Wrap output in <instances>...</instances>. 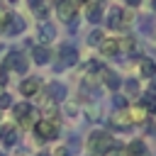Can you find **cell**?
I'll return each instance as SVG.
<instances>
[{
    "label": "cell",
    "mask_w": 156,
    "mask_h": 156,
    "mask_svg": "<svg viewBox=\"0 0 156 156\" xmlns=\"http://www.w3.org/2000/svg\"><path fill=\"white\" fill-rule=\"evenodd\" d=\"M85 146H88V151L93 156H107L115 149H119L122 144L115 139V134L110 129H93L88 134V139H85Z\"/></svg>",
    "instance_id": "1"
},
{
    "label": "cell",
    "mask_w": 156,
    "mask_h": 156,
    "mask_svg": "<svg viewBox=\"0 0 156 156\" xmlns=\"http://www.w3.org/2000/svg\"><path fill=\"white\" fill-rule=\"evenodd\" d=\"M12 119H15V124L22 129V127H34V122L39 119V112H37V107L29 102V100H22V102H15L12 107Z\"/></svg>",
    "instance_id": "2"
},
{
    "label": "cell",
    "mask_w": 156,
    "mask_h": 156,
    "mask_svg": "<svg viewBox=\"0 0 156 156\" xmlns=\"http://www.w3.org/2000/svg\"><path fill=\"white\" fill-rule=\"evenodd\" d=\"M32 132H34V136H37L39 141H56V139H58V122L46 119V117H39V119L34 122Z\"/></svg>",
    "instance_id": "3"
},
{
    "label": "cell",
    "mask_w": 156,
    "mask_h": 156,
    "mask_svg": "<svg viewBox=\"0 0 156 156\" xmlns=\"http://www.w3.org/2000/svg\"><path fill=\"white\" fill-rule=\"evenodd\" d=\"M105 24H107V29H122V27H127V22H129V15H127V10L122 7V5H110L107 10H105Z\"/></svg>",
    "instance_id": "4"
},
{
    "label": "cell",
    "mask_w": 156,
    "mask_h": 156,
    "mask_svg": "<svg viewBox=\"0 0 156 156\" xmlns=\"http://www.w3.org/2000/svg\"><path fill=\"white\" fill-rule=\"evenodd\" d=\"M54 12H56V17L63 24L76 22V17H78V0H56L54 2Z\"/></svg>",
    "instance_id": "5"
},
{
    "label": "cell",
    "mask_w": 156,
    "mask_h": 156,
    "mask_svg": "<svg viewBox=\"0 0 156 156\" xmlns=\"http://www.w3.org/2000/svg\"><path fill=\"white\" fill-rule=\"evenodd\" d=\"M122 112H124V117H127V122H129L132 127H136V124H146V122H149V117H151V115H149L139 102H129Z\"/></svg>",
    "instance_id": "6"
},
{
    "label": "cell",
    "mask_w": 156,
    "mask_h": 156,
    "mask_svg": "<svg viewBox=\"0 0 156 156\" xmlns=\"http://www.w3.org/2000/svg\"><path fill=\"white\" fill-rule=\"evenodd\" d=\"M17 90H20V95L22 98H37L39 93H41V80H39V76H24L22 80H20V85H17Z\"/></svg>",
    "instance_id": "7"
},
{
    "label": "cell",
    "mask_w": 156,
    "mask_h": 156,
    "mask_svg": "<svg viewBox=\"0 0 156 156\" xmlns=\"http://www.w3.org/2000/svg\"><path fill=\"white\" fill-rule=\"evenodd\" d=\"M44 93H46V100H51V102H56V105H61L63 100H68V88H66L61 80H49V83L44 85Z\"/></svg>",
    "instance_id": "8"
},
{
    "label": "cell",
    "mask_w": 156,
    "mask_h": 156,
    "mask_svg": "<svg viewBox=\"0 0 156 156\" xmlns=\"http://www.w3.org/2000/svg\"><path fill=\"white\" fill-rule=\"evenodd\" d=\"M20 144V127L12 122V124H0V146L5 149H12Z\"/></svg>",
    "instance_id": "9"
},
{
    "label": "cell",
    "mask_w": 156,
    "mask_h": 156,
    "mask_svg": "<svg viewBox=\"0 0 156 156\" xmlns=\"http://www.w3.org/2000/svg\"><path fill=\"white\" fill-rule=\"evenodd\" d=\"M122 80H124V78H119V73H117L115 68H102V71H100V83H102L107 90H112V93H117V90L122 88Z\"/></svg>",
    "instance_id": "10"
},
{
    "label": "cell",
    "mask_w": 156,
    "mask_h": 156,
    "mask_svg": "<svg viewBox=\"0 0 156 156\" xmlns=\"http://www.w3.org/2000/svg\"><path fill=\"white\" fill-rule=\"evenodd\" d=\"M122 149H124V156H149V144H146V139H141V136L129 139Z\"/></svg>",
    "instance_id": "11"
},
{
    "label": "cell",
    "mask_w": 156,
    "mask_h": 156,
    "mask_svg": "<svg viewBox=\"0 0 156 156\" xmlns=\"http://www.w3.org/2000/svg\"><path fill=\"white\" fill-rule=\"evenodd\" d=\"M98 51H100L102 58H115V56L122 51V46H119V37H105L102 44L98 46Z\"/></svg>",
    "instance_id": "12"
},
{
    "label": "cell",
    "mask_w": 156,
    "mask_h": 156,
    "mask_svg": "<svg viewBox=\"0 0 156 156\" xmlns=\"http://www.w3.org/2000/svg\"><path fill=\"white\" fill-rule=\"evenodd\" d=\"M136 73H139V78H144V80L156 78V61H154L151 56H141V58L136 61Z\"/></svg>",
    "instance_id": "13"
},
{
    "label": "cell",
    "mask_w": 156,
    "mask_h": 156,
    "mask_svg": "<svg viewBox=\"0 0 156 156\" xmlns=\"http://www.w3.org/2000/svg\"><path fill=\"white\" fill-rule=\"evenodd\" d=\"M76 63H78V51H76V46L63 44V46L58 49V68H68V66H76Z\"/></svg>",
    "instance_id": "14"
},
{
    "label": "cell",
    "mask_w": 156,
    "mask_h": 156,
    "mask_svg": "<svg viewBox=\"0 0 156 156\" xmlns=\"http://www.w3.org/2000/svg\"><path fill=\"white\" fill-rule=\"evenodd\" d=\"M51 58H54V54H51V49H49V46H44V44L32 46V61H34L37 66H49V63H51Z\"/></svg>",
    "instance_id": "15"
},
{
    "label": "cell",
    "mask_w": 156,
    "mask_h": 156,
    "mask_svg": "<svg viewBox=\"0 0 156 156\" xmlns=\"http://www.w3.org/2000/svg\"><path fill=\"white\" fill-rule=\"evenodd\" d=\"M85 17H88V22H90V24L102 22V17H105V7H102V2H100V0L88 2V5H85Z\"/></svg>",
    "instance_id": "16"
},
{
    "label": "cell",
    "mask_w": 156,
    "mask_h": 156,
    "mask_svg": "<svg viewBox=\"0 0 156 156\" xmlns=\"http://www.w3.org/2000/svg\"><path fill=\"white\" fill-rule=\"evenodd\" d=\"M37 39H39V44H44V46H49L54 39H56V27L54 24H49V22H41V27H39V34H37Z\"/></svg>",
    "instance_id": "17"
},
{
    "label": "cell",
    "mask_w": 156,
    "mask_h": 156,
    "mask_svg": "<svg viewBox=\"0 0 156 156\" xmlns=\"http://www.w3.org/2000/svg\"><path fill=\"white\" fill-rule=\"evenodd\" d=\"M122 88H124L127 98H132V100H139L141 98V83H139V78H124L122 80Z\"/></svg>",
    "instance_id": "18"
},
{
    "label": "cell",
    "mask_w": 156,
    "mask_h": 156,
    "mask_svg": "<svg viewBox=\"0 0 156 156\" xmlns=\"http://www.w3.org/2000/svg\"><path fill=\"white\" fill-rule=\"evenodd\" d=\"M24 20H22V15H12L10 17V24H7V32L5 34H10V37H17V34H22L24 32Z\"/></svg>",
    "instance_id": "19"
},
{
    "label": "cell",
    "mask_w": 156,
    "mask_h": 156,
    "mask_svg": "<svg viewBox=\"0 0 156 156\" xmlns=\"http://www.w3.org/2000/svg\"><path fill=\"white\" fill-rule=\"evenodd\" d=\"M139 105L149 112V115H156V93H151V90H146V93H141V98H139Z\"/></svg>",
    "instance_id": "20"
},
{
    "label": "cell",
    "mask_w": 156,
    "mask_h": 156,
    "mask_svg": "<svg viewBox=\"0 0 156 156\" xmlns=\"http://www.w3.org/2000/svg\"><path fill=\"white\" fill-rule=\"evenodd\" d=\"M105 37H107V34H105V32H102V29L98 27V29H93V32L88 34V44H90V46H100Z\"/></svg>",
    "instance_id": "21"
},
{
    "label": "cell",
    "mask_w": 156,
    "mask_h": 156,
    "mask_svg": "<svg viewBox=\"0 0 156 156\" xmlns=\"http://www.w3.org/2000/svg\"><path fill=\"white\" fill-rule=\"evenodd\" d=\"M49 154H51V156H73L66 144H54V146L49 149Z\"/></svg>",
    "instance_id": "22"
},
{
    "label": "cell",
    "mask_w": 156,
    "mask_h": 156,
    "mask_svg": "<svg viewBox=\"0 0 156 156\" xmlns=\"http://www.w3.org/2000/svg\"><path fill=\"white\" fill-rule=\"evenodd\" d=\"M10 17H12V12H10V10H5V7H0V34H5V32H7Z\"/></svg>",
    "instance_id": "23"
},
{
    "label": "cell",
    "mask_w": 156,
    "mask_h": 156,
    "mask_svg": "<svg viewBox=\"0 0 156 156\" xmlns=\"http://www.w3.org/2000/svg\"><path fill=\"white\" fill-rule=\"evenodd\" d=\"M15 102H12V95L7 93V90H0V112L2 110H10Z\"/></svg>",
    "instance_id": "24"
},
{
    "label": "cell",
    "mask_w": 156,
    "mask_h": 156,
    "mask_svg": "<svg viewBox=\"0 0 156 156\" xmlns=\"http://www.w3.org/2000/svg\"><path fill=\"white\" fill-rule=\"evenodd\" d=\"M27 5H29V10H34V12H37V10H41V7H44V0H27Z\"/></svg>",
    "instance_id": "25"
},
{
    "label": "cell",
    "mask_w": 156,
    "mask_h": 156,
    "mask_svg": "<svg viewBox=\"0 0 156 156\" xmlns=\"http://www.w3.org/2000/svg\"><path fill=\"white\" fill-rule=\"evenodd\" d=\"M144 127H146V132H149V134H154V136H156V119H149Z\"/></svg>",
    "instance_id": "26"
},
{
    "label": "cell",
    "mask_w": 156,
    "mask_h": 156,
    "mask_svg": "<svg viewBox=\"0 0 156 156\" xmlns=\"http://www.w3.org/2000/svg\"><path fill=\"white\" fill-rule=\"evenodd\" d=\"M122 2H124L127 7H139V5L144 2V0H122Z\"/></svg>",
    "instance_id": "27"
},
{
    "label": "cell",
    "mask_w": 156,
    "mask_h": 156,
    "mask_svg": "<svg viewBox=\"0 0 156 156\" xmlns=\"http://www.w3.org/2000/svg\"><path fill=\"white\" fill-rule=\"evenodd\" d=\"M34 156H51V154H49V151H37Z\"/></svg>",
    "instance_id": "28"
},
{
    "label": "cell",
    "mask_w": 156,
    "mask_h": 156,
    "mask_svg": "<svg viewBox=\"0 0 156 156\" xmlns=\"http://www.w3.org/2000/svg\"><path fill=\"white\" fill-rule=\"evenodd\" d=\"M151 5H154V10H156V0H154V2H151Z\"/></svg>",
    "instance_id": "29"
}]
</instances>
